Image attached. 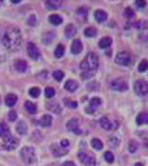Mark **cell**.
Returning <instances> with one entry per match:
<instances>
[{"label": "cell", "mask_w": 148, "mask_h": 166, "mask_svg": "<svg viewBox=\"0 0 148 166\" xmlns=\"http://www.w3.org/2000/svg\"><path fill=\"white\" fill-rule=\"evenodd\" d=\"M52 121H53V118L50 115H44L41 118H40V125L44 128L46 127H50L52 125Z\"/></svg>", "instance_id": "obj_20"}, {"label": "cell", "mask_w": 148, "mask_h": 166, "mask_svg": "<svg viewBox=\"0 0 148 166\" xmlns=\"http://www.w3.org/2000/svg\"><path fill=\"white\" fill-rule=\"evenodd\" d=\"M15 70L19 72H25L27 70V63L25 60H17L14 64Z\"/></svg>", "instance_id": "obj_19"}, {"label": "cell", "mask_w": 148, "mask_h": 166, "mask_svg": "<svg viewBox=\"0 0 148 166\" xmlns=\"http://www.w3.org/2000/svg\"><path fill=\"white\" fill-rule=\"evenodd\" d=\"M112 42H113V40L110 37H104L100 40V42H98V46L102 49H106L109 46H111Z\"/></svg>", "instance_id": "obj_22"}, {"label": "cell", "mask_w": 148, "mask_h": 166, "mask_svg": "<svg viewBox=\"0 0 148 166\" xmlns=\"http://www.w3.org/2000/svg\"><path fill=\"white\" fill-rule=\"evenodd\" d=\"M134 166H142V164L141 163H140V162H137V163H135V165Z\"/></svg>", "instance_id": "obj_47"}, {"label": "cell", "mask_w": 148, "mask_h": 166, "mask_svg": "<svg viewBox=\"0 0 148 166\" xmlns=\"http://www.w3.org/2000/svg\"><path fill=\"white\" fill-rule=\"evenodd\" d=\"M78 87H79V84L75 80L70 79L65 83V89L70 91V92H74L75 90H77Z\"/></svg>", "instance_id": "obj_16"}, {"label": "cell", "mask_w": 148, "mask_h": 166, "mask_svg": "<svg viewBox=\"0 0 148 166\" xmlns=\"http://www.w3.org/2000/svg\"><path fill=\"white\" fill-rule=\"evenodd\" d=\"M71 53H74V54H78L82 52L83 50V43L81 41V39H76L72 41V44H71Z\"/></svg>", "instance_id": "obj_14"}, {"label": "cell", "mask_w": 148, "mask_h": 166, "mask_svg": "<svg viewBox=\"0 0 148 166\" xmlns=\"http://www.w3.org/2000/svg\"><path fill=\"white\" fill-rule=\"evenodd\" d=\"M64 165H65V166H76L75 163H73V162H71V161H68V162H66Z\"/></svg>", "instance_id": "obj_46"}, {"label": "cell", "mask_w": 148, "mask_h": 166, "mask_svg": "<svg viewBox=\"0 0 148 166\" xmlns=\"http://www.w3.org/2000/svg\"><path fill=\"white\" fill-rule=\"evenodd\" d=\"M67 128L69 131H73L75 133H81V131L79 130V120L77 118H71L67 123Z\"/></svg>", "instance_id": "obj_11"}, {"label": "cell", "mask_w": 148, "mask_h": 166, "mask_svg": "<svg viewBox=\"0 0 148 166\" xmlns=\"http://www.w3.org/2000/svg\"><path fill=\"white\" fill-rule=\"evenodd\" d=\"M17 100H18V97H17L15 94H12V93L8 94V95L6 96V99H5L6 104H7L9 107H13V106L16 104Z\"/></svg>", "instance_id": "obj_18"}, {"label": "cell", "mask_w": 148, "mask_h": 166, "mask_svg": "<svg viewBox=\"0 0 148 166\" xmlns=\"http://www.w3.org/2000/svg\"><path fill=\"white\" fill-rule=\"evenodd\" d=\"M91 145L96 150H101L103 148L102 142L100 139H97V138H94V139L91 140Z\"/></svg>", "instance_id": "obj_27"}, {"label": "cell", "mask_w": 148, "mask_h": 166, "mask_svg": "<svg viewBox=\"0 0 148 166\" xmlns=\"http://www.w3.org/2000/svg\"><path fill=\"white\" fill-rule=\"evenodd\" d=\"M76 32H77V29H76L75 26H74L73 25H71V24H70V25H68V26H67L66 29H65L66 37L69 38V39L74 37L75 34H76Z\"/></svg>", "instance_id": "obj_23"}, {"label": "cell", "mask_w": 148, "mask_h": 166, "mask_svg": "<svg viewBox=\"0 0 148 166\" xmlns=\"http://www.w3.org/2000/svg\"><path fill=\"white\" fill-rule=\"evenodd\" d=\"M69 145H70V142L68 140H66V139L62 140L61 143H60V146L63 147V148H65V149H67V147H69Z\"/></svg>", "instance_id": "obj_43"}, {"label": "cell", "mask_w": 148, "mask_h": 166, "mask_svg": "<svg viewBox=\"0 0 148 166\" xmlns=\"http://www.w3.org/2000/svg\"><path fill=\"white\" fill-rule=\"evenodd\" d=\"M65 53V47L62 45V44H58L55 50V55H56V58H62L63 55Z\"/></svg>", "instance_id": "obj_29"}, {"label": "cell", "mask_w": 148, "mask_h": 166, "mask_svg": "<svg viewBox=\"0 0 148 166\" xmlns=\"http://www.w3.org/2000/svg\"><path fill=\"white\" fill-rule=\"evenodd\" d=\"M53 76H54V78H55L57 82H61V81H62V79L64 78V72H63L62 71L57 70V71H54Z\"/></svg>", "instance_id": "obj_33"}, {"label": "cell", "mask_w": 148, "mask_h": 166, "mask_svg": "<svg viewBox=\"0 0 148 166\" xmlns=\"http://www.w3.org/2000/svg\"><path fill=\"white\" fill-rule=\"evenodd\" d=\"M45 4L48 8L56 9L62 5V1H59V0H48V1H45Z\"/></svg>", "instance_id": "obj_26"}, {"label": "cell", "mask_w": 148, "mask_h": 166, "mask_svg": "<svg viewBox=\"0 0 148 166\" xmlns=\"http://www.w3.org/2000/svg\"><path fill=\"white\" fill-rule=\"evenodd\" d=\"M22 41H23V38L19 28L10 27L6 29L2 39V42L5 48H7L11 52H16L20 49L22 45Z\"/></svg>", "instance_id": "obj_1"}, {"label": "cell", "mask_w": 148, "mask_h": 166, "mask_svg": "<svg viewBox=\"0 0 148 166\" xmlns=\"http://www.w3.org/2000/svg\"><path fill=\"white\" fill-rule=\"evenodd\" d=\"M11 2H12V3H14V4H18V3H20L21 1H20V0H19V1H14V0H12Z\"/></svg>", "instance_id": "obj_48"}, {"label": "cell", "mask_w": 148, "mask_h": 166, "mask_svg": "<svg viewBox=\"0 0 148 166\" xmlns=\"http://www.w3.org/2000/svg\"><path fill=\"white\" fill-rule=\"evenodd\" d=\"M66 105L67 106H69L70 108H71V109H74V108H76L77 107V102L76 101H69V102H66Z\"/></svg>", "instance_id": "obj_45"}, {"label": "cell", "mask_w": 148, "mask_h": 166, "mask_svg": "<svg viewBox=\"0 0 148 166\" xmlns=\"http://www.w3.org/2000/svg\"><path fill=\"white\" fill-rule=\"evenodd\" d=\"M111 86H112V88L114 91H120V92L126 91L128 88V85L127 82L124 79H122V78H116V79H114L112 82Z\"/></svg>", "instance_id": "obj_7"}, {"label": "cell", "mask_w": 148, "mask_h": 166, "mask_svg": "<svg viewBox=\"0 0 148 166\" xmlns=\"http://www.w3.org/2000/svg\"><path fill=\"white\" fill-rule=\"evenodd\" d=\"M101 102H102V101H101V99H100V98H97V97L92 98L91 100H90L89 105H88V106L86 107V109H85V112L88 113V114H93L95 111H96V107L100 106V105L101 104Z\"/></svg>", "instance_id": "obj_9"}, {"label": "cell", "mask_w": 148, "mask_h": 166, "mask_svg": "<svg viewBox=\"0 0 148 166\" xmlns=\"http://www.w3.org/2000/svg\"><path fill=\"white\" fill-rule=\"evenodd\" d=\"M77 14H78V16H80L81 18H83L84 21L87 19V11H86V9H84V8L79 9V10L77 11Z\"/></svg>", "instance_id": "obj_38"}, {"label": "cell", "mask_w": 148, "mask_h": 166, "mask_svg": "<svg viewBox=\"0 0 148 166\" xmlns=\"http://www.w3.org/2000/svg\"><path fill=\"white\" fill-rule=\"evenodd\" d=\"M10 121H15L17 119V114L15 111H11V112L9 113V116H8Z\"/></svg>", "instance_id": "obj_40"}, {"label": "cell", "mask_w": 148, "mask_h": 166, "mask_svg": "<svg viewBox=\"0 0 148 166\" xmlns=\"http://www.w3.org/2000/svg\"><path fill=\"white\" fill-rule=\"evenodd\" d=\"M49 22H50L52 25H58L60 24H62L63 19L60 15L58 14H52L50 17H49Z\"/></svg>", "instance_id": "obj_24"}, {"label": "cell", "mask_w": 148, "mask_h": 166, "mask_svg": "<svg viewBox=\"0 0 148 166\" xmlns=\"http://www.w3.org/2000/svg\"><path fill=\"white\" fill-rule=\"evenodd\" d=\"M100 124H101V128H103V129L106 130V131H111V130L115 129V127L114 126V123H112L111 120H110L106 116L102 117V118L100 119Z\"/></svg>", "instance_id": "obj_12"}, {"label": "cell", "mask_w": 148, "mask_h": 166, "mask_svg": "<svg viewBox=\"0 0 148 166\" xmlns=\"http://www.w3.org/2000/svg\"><path fill=\"white\" fill-rule=\"evenodd\" d=\"M56 95V90L53 87H47L45 88V97L48 99H51Z\"/></svg>", "instance_id": "obj_34"}, {"label": "cell", "mask_w": 148, "mask_h": 166, "mask_svg": "<svg viewBox=\"0 0 148 166\" xmlns=\"http://www.w3.org/2000/svg\"><path fill=\"white\" fill-rule=\"evenodd\" d=\"M19 139L12 136V135H8L6 137L3 138V142H2V147L6 150H9V151H11V150H14L18 147L19 145Z\"/></svg>", "instance_id": "obj_4"}, {"label": "cell", "mask_w": 148, "mask_h": 166, "mask_svg": "<svg viewBox=\"0 0 148 166\" xmlns=\"http://www.w3.org/2000/svg\"><path fill=\"white\" fill-rule=\"evenodd\" d=\"M8 135H10V127L5 122H1L0 123V136L6 137Z\"/></svg>", "instance_id": "obj_25"}, {"label": "cell", "mask_w": 148, "mask_h": 166, "mask_svg": "<svg viewBox=\"0 0 148 166\" xmlns=\"http://www.w3.org/2000/svg\"><path fill=\"white\" fill-rule=\"evenodd\" d=\"M94 16L96 18V20L98 22V23H103L107 20L108 18V14L106 12L102 11V10H97L94 13Z\"/></svg>", "instance_id": "obj_15"}, {"label": "cell", "mask_w": 148, "mask_h": 166, "mask_svg": "<svg viewBox=\"0 0 148 166\" xmlns=\"http://www.w3.org/2000/svg\"><path fill=\"white\" fill-rule=\"evenodd\" d=\"M137 125L141 126L142 124H148V112H141L137 116L136 118Z\"/></svg>", "instance_id": "obj_17"}, {"label": "cell", "mask_w": 148, "mask_h": 166, "mask_svg": "<svg viewBox=\"0 0 148 166\" xmlns=\"http://www.w3.org/2000/svg\"><path fill=\"white\" fill-rule=\"evenodd\" d=\"M20 157L22 160L26 164H33L36 162V153L35 149L31 146H25L20 151Z\"/></svg>", "instance_id": "obj_3"}, {"label": "cell", "mask_w": 148, "mask_h": 166, "mask_svg": "<svg viewBox=\"0 0 148 166\" xmlns=\"http://www.w3.org/2000/svg\"><path fill=\"white\" fill-rule=\"evenodd\" d=\"M135 5L138 8L142 9L146 6V1H144V0H137V1H135Z\"/></svg>", "instance_id": "obj_41"}, {"label": "cell", "mask_w": 148, "mask_h": 166, "mask_svg": "<svg viewBox=\"0 0 148 166\" xmlns=\"http://www.w3.org/2000/svg\"><path fill=\"white\" fill-rule=\"evenodd\" d=\"M138 148V143L136 141H130L128 145V151L130 153H135Z\"/></svg>", "instance_id": "obj_36"}, {"label": "cell", "mask_w": 148, "mask_h": 166, "mask_svg": "<svg viewBox=\"0 0 148 166\" xmlns=\"http://www.w3.org/2000/svg\"><path fill=\"white\" fill-rule=\"evenodd\" d=\"M80 68H81V70H83V72L90 73V74L93 75L94 72L98 68V58H97V55L93 52L88 53L86 54V57L84 58V59L81 62Z\"/></svg>", "instance_id": "obj_2"}, {"label": "cell", "mask_w": 148, "mask_h": 166, "mask_svg": "<svg viewBox=\"0 0 148 166\" xmlns=\"http://www.w3.org/2000/svg\"><path fill=\"white\" fill-rule=\"evenodd\" d=\"M104 158H105V160L109 163H113L114 160V156L112 152L110 151H106L105 154H104Z\"/></svg>", "instance_id": "obj_37"}, {"label": "cell", "mask_w": 148, "mask_h": 166, "mask_svg": "<svg viewBox=\"0 0 148 166\" xmlns=\"http://www.w3.org/2000/svg\"><path fill=\"white\" fill-rule=\"evenodd\" d=\"M26 50H27V53L29 57L34 59V60H38L40 58V52L38 50V48L37 47V45L33 42H28L27 46H26Z\"/></svg>", "instance_id": "obj_8"}, {"label": "cell", "mask_w": 148, "mask_h": 166, "mask_svg": "<svg viewBox=\"0 0 148 166\" xmlns=\"http://www.w3.org/2000/svg\"><path fill=\"white\" fill-rule=\"evenodd\" d=\"M78 158L83 164H85L87 166H95V163H96L95 159L84 152H79Z\"/></svg>", "instance_id": "obj_10"}, {"label": "cell", "mask_w": 148, "mask_h": 166, "mask_svg": "<svg viewBox=\"0 0 148 166\" xmlns=\"http://www.w3.org/2000/svg\"><path fill=\"white\" fill-rule=\"evenodd\" d=\"M36 21H37L36 17H35L34 15H31V16H29V18H28V20H27V23H28V25H30L31 26H34V25H36Z\"/></svg>", "instance_id": "obj_42"}, {"label": "cell", "mask_w": 148, "mask_h": 166, "mask_svg": "<svg viewBox=\"0 0 148 166\" xmlns=\"http://www.w3.org/2000/svg\"><path fill=\"white\" fill-rule=\"evenodd\" d=\"M50 149H51L52 153H53L56 157H60V156H63V155H65V154L68 153V150H67V149L61 147L60 145H56V144L52 145L51 147H50Z\"/></svg>", "instance_id": "obj_13"}, {"label": "cell", "mask_w": 148, "mask_h": 166, "mask_svg": "<svg viewBox=\"0 0 148 166\" xmlns=\"http://www.w3.org/2000/svg\"><path fill=\"white\" fill-rule=\"evenodd\" d=\"M146 70H148V61L146 59H143L140 62L138 66V71L140 72H144Z\"/></svg>", "instance_id": "obj_32"}, {"label": "cell", "mask_w": 148, "mask_h": 166, "mask_svg": "<svg viewBox=\"0 0 148 166\" xmlns=\"http://www.w3.org/2000/svg\"><path fill=\"white\" fill-rule=\"evenodd\" d=\"M114 61L120 66H128L130 63V54L128 52H120L116 54Z\"/></svg>", "instance_id": "obj_6"}, {"label": "cell", "mask_w": 148, "mask_h": 166, "mask_svg": "<svg viewBox=\"0 0 148 166\" xmlns=\"http://www.w3.org/2000/svg\"><path fill=\"white\" fill-rule=\"evenodd\" d=\"M125 15H126V17H128V18L133 17V16H134V12H133V10H132L131 8L128 7V8L126 9V11H125Z\"/></svg>", "instance_id": "obj_39"}, {"label": "cell", "mask_w": 148, "mask_h": 166, "mask_svg": "<svg viewBox=\"0 0 148 166\" xmlns=\"http://www.w3.org/2000/svg\"><path fill=\"white\" fill-rule=\"evenodd\" d=\"M134 91L138 96H145L148 93V83L144 80H137L134 84Z\"/></svg>", "instance_id": "obj_5"}, {"label": "cell", "mask_w": 148, "mask_h": 166, "mask_svg": "<svg viewBox=\"0 0 148 166\" xmlns=\"http://www.w3.org/2000/svg\"><path fill=\"white\" fill-rule=\"evenodd\" d=\"M97 31L95 27L93 26H90V27H87L85 30H84V35L88 38H93L96 35Z\"/></svg>", "instance_id": "obj_30"}, {"label": "cell", "mask_w": 148, "mask_h": 166, "mask_svg": "<svg viewBox=\"0 0 148 166\" xmlns=\"http://www.w3.org/2000/svg\"><path fill=\"white\" fill-rule=\"evenodd\" d=\"M120 144V140L117 137H111L110 140L108 141V145H110L111 148H116Z\"/></svg>", "instance_id": "obj_31"}, {"label": "cell", "mask_w": 148, "mask_h": 166, "mask_svg": "<svg viewBox=\"0 0 148 166\" xmlns=\"http://www.w3.org/2000/svg\"><path fill=\"white\" fill-rule=\"evenodd\" d=\"M16 131L20 135H25L27 132V125L25 121H20L16 126Z\"/></svg>", "instance_id": "obj_21"}, {"label": "cell", "mask_w": 148, "mask_h": 166, "mask_svg": "<svg viewBox=\"0 0 148 166\" xmlns=\"http://www.w3.org/2000/svg\"><path fill=\"white\" fill-rule=\"evenodd\" d=\"M29 95L33 98H38L40 95V89L38 87H32L29 89Z\"/></svg>", "instance_id": "obj_35"}, {"label": "cell", "mask_w": 148, "mask_h": 166, "mask_svg": "<svg viewBox=\"0 0 148 166\" xmlns=\"http://www.w3.org/2000/svg\"><path fill=\"white\" fill-rule=\"evenodd\" d=\"M6 58V55H5V52L3 51V49L0 47V63L3 62Z\"/></svg>", "instance_id": "obj_44"}, {"label": "cell", "mask_w": 148, "mask_h": 166, "mask_svg": "<svg viewBox=\"0 0 148 166\" xmlns=\"http://www.w3.org/2000/svg\"><path fill=\"white\" fill-rule=\"evenodd\" d=\"M25 108L29 114H35L37 112V106L31 101H26L25 103Z\"/></svg>", "instance_id": "obj_28"}]
</instances>
